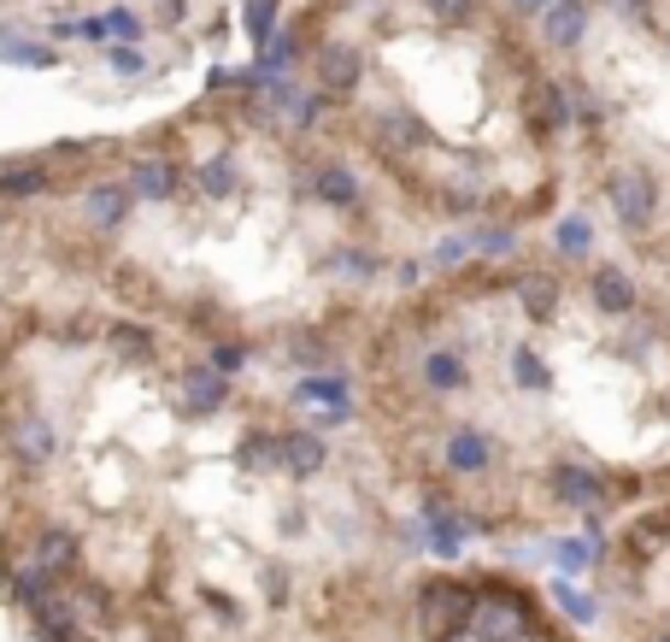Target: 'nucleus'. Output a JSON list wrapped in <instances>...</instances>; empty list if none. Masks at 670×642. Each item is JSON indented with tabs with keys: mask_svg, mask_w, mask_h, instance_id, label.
Segmentation results:
<instances>
[{
	"mask_svg": "<svg viewBox=\"0 0 670 642\" xmlns=\"http://www.w3.org/2000/svg\"><path fill=\"white\" fill-rule=\"evenodd\" d=\"M436 248L288 112L277 77H212L124 130L0 148V307H83L223 371H341Z\"/></svg>",
	"mask_w": 670,
	"mask_h": 642,
	"instance_id": "nucleus-1",
	"label": "nucleus"
},
{
	"mask_svg": "<svg viewBox=\"0 0 670 642\" xmlns=\"http://www.w3.org/2000/svg\"><path fill=\"white\" fill-rule=\"evenodd\" d=\"M341 425L459 543L600 536L670 496V295L524 236L429 260L341 360Z\"/></svg>",
	"mask_w": 670,
	"mask_h": 642,
	"instance_id": "nucleus-2",
	"label": "nucleus"
},
{
	"mask_svg": "<svg viewBox=\"0 0 670 642\" xmlns=\"http://www.w3.org/2000/svg\"><path fill=\"white\" fill-rule=\"evenodd\" d=\"M235 378L107 313L0 307V572L89 642H135Z\"/></svg>",
	"mask_w": 670,
	"mask_h": 642,
	"instance_id": "nucleus-3",
	"label": "nucleus"
},
{
	"mask_svg": "<svg viewBox=\"0 0 670 642\" xmlns=\"http://www.w3.org/2000/svg\"><path fill=\"white\" fill-rule=\"evenodd\" d=\"M271 72L424 248H501L564 218V83L529 0H300Z\"/></svg>",
	"mask_w": 670,
	"mask_h": 642,
	"instance_id": "nucleus-4",
	"label": "nucleus"
},
{
	"mask_svg": "<svg viewBox=\"0 0 670 642\" xmlns=\"http://www.w3.org/2000/svg\"><path fill=\"white\" fill-rule=\"evenodd\" d=\"M536 30L564 83V218L670 295V0H553Z\"/></svg>",
	"mask_w": 670,
	"mask_h": 642,
	"instance_id": "nucleus-5",
	"label": "nucleus"
},
{
	"mask_svg": "<svg viewBox=\"0 0 670 642\" xmlns=\"http://www.w3.org/2000/svg\"><path fill=\"white\" fill-rule=\"evenodd\" d=\"M418 642H589L524 566L465 554L418 566Z\"/></svg>",
	"mask_w": 670,
	"mask_h": 642,
	"instance_id": "nucleus-6",
	"label": "nucleus"
},
{
	"mask_svg": "<svg viewBox=\"0 0 670 642\" xmlns=\"http://www.w3.org/2000/svg\"><path fill=\"white\" fill-rule=\"evenodd\" d=\"M589 596L606 642H670V496L594 536Z\"/></svg>",
	"mask_w": 670,
	"mask_h": 642,
	"instance_id": "nucleus-7",
	"label": "nucleus"
},
{
	"mask_svg": "<svg viewBox=\"0 0 670 642\" xmlns=\"http://www.w3.org/2000/svg\"><path fill=\"white\" fill-rule=\"evenodd\" d=\"M0 642H89V636L72 631L59 613H47L30 589H19L0 572Z\"/></svg>",
	"mask_w": 670,
	"mask_h": 642,
	"instance_id": "nucleus-8",
	"label": "nucleus"
}]
</instances>
